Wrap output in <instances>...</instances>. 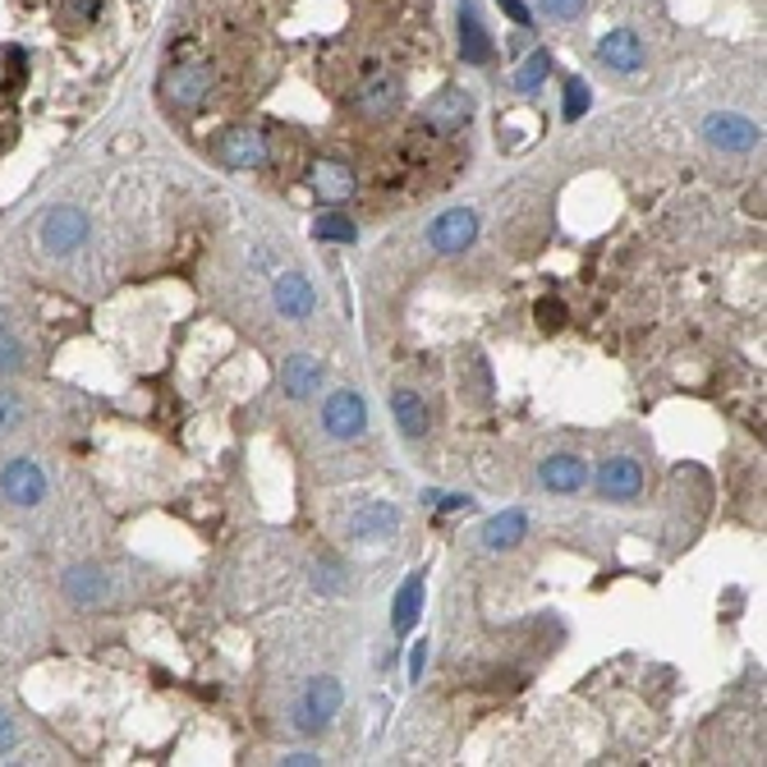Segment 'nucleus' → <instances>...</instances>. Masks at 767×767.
<instances>
[{"label":"nucleus","instance_id":"1","mask_svg":"<svg viewBox=\"0 0 767 767\" xmlns=\"http://www.w3.org/2000/svg\"><path fill=\"white\" fill-rule=\"evenodd\" d=\"M211 92H217V65L211 60H179V65H166L157 79V97L170 115L203 111Z\"/></svg>","mask_w":767,"mask_h":767},{"label":"nucleus","instance_id":"2","mask_svg":"<svg viewBox=\"0 0 767 767\" xmlns=\"http://www.w3.org/2000/svg\"><path fill=\"white\" fill-rule=\"evenodd\" d=\"M350 106H354V115H363V120H391L395 111L405 106V79L391 74V70L367 74V79L350 92Z\"/></svg>","mask_w":767,"mask_h":767},{"label":"nucleus","instance_id":"3","mask_svg":"<svg viewBox=\"0 0 767 767\" xmlns=\"http://www.w3.org/2000/svg\"><path fill=\"white\" fill-rule=\"evenodd\" d=\"M211 152H217V162H221L226 170H262V166L271 162V143H267V134L253 129V125L226 129Z\"/></svg>","mask_w":767,"mask_h":767},{"label":"nucleus","instance_id":"4","mask_svg":"<svg viewBox=\"0 0 767 767\" xmlns=\"http://www.w3.org/2000/svg\"><path fill=\"white\" fill-rule=\"evenodd\" d=\"M341 698H345V690H341V681H331V676H322V681H309V690H303V698L294 703V726L303 730V735H318L335 713H341Z\"/></svg>","mask_w":767,"mask_h":767},{"label":"nucleus","instance_id":"5","mask_svg":"<svg viewBox=\"0 0 767 767\" xmlns=\"http://www.w3.org/2000/svg\"><path fill=\"white\" fill-rule=\"evenodd\" d=\"M322 427L335 442H359L367 433V405L359 391H331L322 405Z\"/></svg>","mask_w":767,"mask_h":767},{"label":"nucleus","instance_id":"6","mask_svg":"<svg viewBox=\"0 0 767 767\" xmlns=\"http://www.w3.org/2000/svg\"><path fill=\"white\" fill-rule=\"evenodd\" d=\"M469 120H474V92H465V87H442L437 97L423 106V129H433L442 138L459 134Z\"/></svg>","mask_w":767,"mask_h":767},{"label":"nucleus","instance_id":"7","mask_svg":"<svg viewBox=\"0 0 767 767\" xmlns=\"http://www.w3.org/2000/svg\"><path fill=\"white\" fill-rule=\"evenodd\" d=\"M474 239H478V211L474 207H446L442 217L427 226V243H433L437 253H465L474 249Z\"/></svg>","mask_w":767,"mask_h":767},{"label":"nucleus","instance_id":"8","mask_svg":"<svg viewBox=\"0 0 767 767\" xmlns=\"http://www.w3.org/2000/svg\"><path fill=\"white\" fill-rule=\"evenodd\" d=\"M0 497H6L10 506H23V510H33L46 501V474L42 465H33V459H10L6 469H0Z\"/></svg>","mask_w":767,"mask_h":767},{"label":"nucleus","instance_id":"9","mask_svg":"<svg viewBox=\"0 0 767 767\" xmlns=\"http://www.w3.org/2000/svg\"><path fill=\"white\" fill-rule=\"evenodd\" d=\"M38 239L46 243V253L70 258V253L79 249V243H87V217H83L79 207H51L46 217H42Z\"/></svg>","mask_w":767,"mask_h":767},{"label":"nucleus","instance_id":"10","mask_svg":"<svg viewBox=\"0 0 767 767\" xmlns=\"http://www.w3.org/2000/svg\"><path fill=\"white\" fill-rule=\"evenodd\" d=\"M309 189L322 198V203H350L359 194V170L341 157H318L309 166Z\"/></svg>","mask_w":767,"mask_h":767},{"label":"nucleus","instance_id":"11","mask_svg":"<svg viewBox=\"0 0 767 767\" xmlns=\"http://www.w3.org/2000/svg\"><path fill=\"white\" fill-rule=\"evenodd\" d=\"M649 51H643L634 28H611V33L598 42V65L611 70V74H639Z\"/></svg>","mask_w":767,"mask_h":767},{"label":"nucleus","instance_id":"12","mask_svg":"<svg viewBox=\"0 0 767 767\" xmlns=\"http://www.w3.org/2000/svg\"><path fill=\"white\" fill-rule=\"evenodd\" d=\"M703 138H708L713 147H722V152H754L758 138H763V129L754 125V120H745V115L717 111V115L703 120Z\"/></svg>","mask_w":767,"mask_h":767},{"label":"nucleus","instance_id":"13","mask_svg":"<svg viewBox=\"0 0 767 767\" xmlns=\"http://www.w3.org/2000/svg\"><path fill=\"white\" fill-rule=\"evenodd\" d=\"M598 493L607 501H634L643 493V465L630 455H611L598 465Z\"/></svg>","mask_w":767,"mask_h":767},{"label":"nucleus","instance_id":"14","mask_svg":"<svg viewBox=\"0 0 767 767\" xmlns=\"http://www.w3.org/2000/svg\"><path fill=\"white\" fill-rule=\"evenodd\" d=\"M350 538L354 542H391L395 533H401V510H395L391 501H367L350 515Z\"/></svg>","mask_w":767,"mask_h":767},{"label":"nucleus","instance_id":"15","mask_svg":"<svg viewBox=\"0 0 767 767\" xmlns=\"http://www.w3.org/2000/svg\"><path fill=\"white\" fill-rule=\"evenodd\" d=\"M538 478H542V487L547 493H557V497H574L579 487L589 483V465L579 455H547L542 465H538Z\"/></svg>","mask_w":767,"mask_h":767},{"label":"nucleus","instance_id":"16","mask_svg":"<svg viewBox=\"0 0 767 767\" xmlns=\"http://www.w3.org/2000/svg\"><path fill=\"white\" fill-rule=\"evenodd\" d=\"M459 60L474 70H483L487 60H493V38H487V23L478 19V6L465 0L459 6Z\"/></svg>","mask_w":767,"mask_h":767},{"label":"nucleus","instance_id":"17","mask_svg":"<svg viewBox=\"0 0 767 767\" xmlns=\"http://www.w3.org/2000/svg\"><path fill=\"white\" fill-rule=\"evenodd\" d=\"M271 299H276V309H281V318H294V322H303V318H309V313L318 309V294H313V286L303 281L299 271L276 276Z\"/></svg>","mask_w":767,"mask_h":767},{"label":"nucleus","instance_id":"18","mask_svg":"<svg viewBox=\"0 0 767 767\" xmlns=\"http://www.w3.org/2000/svg\"><path fill=\"white\" fill-rule=\"evenodd\" d=\"M391 414H395V427L410 437V442H423L427 427H433V414H427V401L418 391H391Z\"/></svg>","mask_w":767,"mask_h":767},{"label":"nucleus","instance_id":"19","mask_svg":"<svg viewBox=\"0 0 767 767\" xmlns=\"http://www.w3.org/2000/svg\"><path fill=\"white\" fill-rule=\"evenodd\" d=\"M281 386H286L290 401H309V395H318V386H322V363L313 354H290L281 363Z\"/></svg>","mask_w":767,"mask_h":767},{"label":"nucleus","instance_id":"20","mask_svg":"<svg viewBox=\"0 0 767 767\" xmlns=\"http://www.w3.org/2000/svg\"><path fill=\"white\" fill-rule=\"evenodd\" d=\"M529 538V515L525 510H506V515H493L483 525V547H493V551H510Z\"/></svg>","mask_w":767,"mask_h":767},{"label":"nucleus","instance_id":"21","mask_svg":"<svg viewBox=\"0 0 767 767\" xmlns=\"http://www.w3.org/2000/svg\"><path fill=\"white\" fill-rule=\"evenodd\" d=\"M60 589H65V598L74 602V607H97L102 598H106V574L97 570V566H74L65 579H60Z\"/></svg>","mask_w":767,"mask_h":767},{"label":"nucleus","instance_id":"22","mask_svg":"<svg viewBox=\"0 0 767 767\" xmlns=\"http://www.w3.org/2000/svg\"><path fill=\"white\" fill-rule=\"evenodd\" d=\"M395 621H391V630L395 634H414V625H418V616H423V570H414L405 584H401V593H395Z\"/></svg>","mask_w":767,"mask_h":767},{"label":"nucleus","instance_id":"23","mask_svg":"<svg viewBox=\"0 0 767 767\" xmlns=\"http://www.w3.org/2000/svg\"><path fill=\"white\" fill-rule=\"evenodd\" d=\"M547 79H551V51L538 46V51L525 55V65L515 70V92H525V97H529V92H538Z\"/></svg>","mask_w":767,"mask_h":767},{"label":"nucleus","instance_id":"24","mask_svg":"<svg viewBox=\"0 0 767 767\" xmlns=\"http://www.w3.org/2000/svg\"><path fill=\"white\" fill-rule=\"evenodd\" d=\"M313 239L318 243H354L359 226L350 217H341V211H322V217L313 221Z\"/></svg>","mask_w":767,"mask_h":767},{"label":"nucleus","instance_id":"25","mask_svg":"<svg viewBox=\"0 0 767 767\" xmlns=\"http://www.w3.org/2000/svg\"><path fill=\"white\" fill-rule=\"evenodd\" d=\"M28 367V350H23V335L14 327H0V377H14Z\"/></svg>","mask_w":767,"mask_h":767},{"label":"nucleus","instance_id":"26","mask_svg":"<svg viewBox=\"0 0 767 767\" xmlns=\"http://www.w3.org/2000/svg\"><path fill=\"white\" fill-rule=\"evenodd\" d=\"M589 106H593V87H589L584 79H570V83H566L561 115L570 120V125H574V120H584V115H589Z\"/></svg>","mask_w":767,"mask_h":767},{"label":"nucleus","instance_id":"27","mask_svg":"<svg viewBox=\"0 0 767 767\" xmlns=\"http://www.w3.org/2000/svg\"><path fill=\"white\" fill-rule=\"evenodd\" d=\"M28 418V405H23V395L19 391H0V437L14 433V427Z\"/></svg>","mask_w":767,"mask_h":767},{"label":"nucleus","instance_id":"28","mask_svg":"<svg viewBox=\"0 0 767 767\" xmlns=\"http://www.w3.org/2000/svg\"><path fill=\"white\" fill-rule=\"evenodd\" d=\"M28 74V55L23 51H0V97Z\"/></svg>","mask_w":767,"mask_h":767},{"label":"nucleus","instance_id":"29","mask_svg":"<svg viewBox=\"0 0 767 767\" xmlns=\"http://www.w3.org/2000/svg\"><path fill=\"white\" fill-rule=\"evenodd\" d=\"M584 6H589V0H538V10H542L547 19H557V23L579 19V14H584Z\"/></svg>","mask_w":767,"mask_h":767},{"label":"nucleus","instance_id":"30","mask_svg":"<svg viewBox=\"0 0 767 767\" xmlns=\"http://www.w3.org/2000/svg\"><path fill=\"white\" fill-rule=\"evenodd\" d=\"M533 318H538L542 331H561V327H566V303H561V299H538Z\"/></svg>","mask_w":767,"mask_h":767},{"label":"nucleus","instance_id":"31","mask_svg":"<svg viewBox=\"0 0 767 767\" xmlns=\"http://www.w3.org/2000/svg\"><path fill=\"white\" fill-rule=\"evenodd\" d=\"M97 14H102V0H65V19H70L74 28L97 23Z\"/></svg>","mask_w":767,"mask_h":767},{"label":"nucleus","instance_id":"32","mask_svg":"<svg viewBox=\"0 0 767 767\" xmlns=\"http://www.w3.org/2000/svg\"><path fill=\"white\" fill-rule=\"evenodd\" d=\"M497 6H501V14H506L515 28H533V14H529L525 0H497Z\"/></svg>","mask_w":767,"mask_h":767},{"label":"nucleus","instance_id":"33","mask_svg":"<svg viewBox=\"0 0 767 767\" xmlns=\"http://www.w3.org/2000/svg\"><path fill=\"white\" fill-rule=\"evenodd\" d=\"M19 745V726L6 717V713H0V754H10Z\"/></svg>","mask_w":767,"mask_h":767},{"label":"nucleus","instance_id":"34","mask_svg":"<svg viewBox=\"0 0 767 767\" xmlns=\"http://www.w3.org/2000/svg\"><path fill=\"white\" fill-rule=\"evenodd\" d=\"M423 666H427V643H414V653H410V681H423Z\"/></svg>","mask_w":767,"mask_h":767},{"label":"nucleus","instance_id":"35","mask_svg":"<svg viewBox=\"0 0 767 767\" xmlns=\"http://www.w3.org/2000/svg\"><path fill=\"white\" fill-rule=\"evenodd\" d=\"M286 763H290V767H313V763H322V758H318V754H290Z\"/></svg>","mask_w":767,"mask_h":767},{"label":"nucleus","instance_id":"36","mask_svg":"<svg viewBox=\"0 0 767 767\" xmlns=\"http://www.w3.org/2000/svg\"><path fill=\"white\" fill-rule=\"evenodd\" d=\"M10 143V129H0V147H6Z\"/></svg>","mask_w":767,"mask_h":767}]
</instances>
